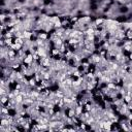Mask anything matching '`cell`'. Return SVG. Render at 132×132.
I'll return each mask as SVG.
<instances>
[{"mask_svg": "<svg viewBox=\"0 0 132 132\" xmlns=\"http://www.w3.org/2000/svg\"><path fill=\"white\" fill-rule=\"evenodd\" d=\"M113 20H114L118 24H125V23H128V22H129L127 14H120V13H119L118 15H116V16L113 18Z\"/></svg>", "mask_w": 132, "mask_h": 132, "instance_id": "1", "label": "cell"}, {"mask_svg": "<svg viewBox=\"0 0 132 132\" xmlns=\"http://www.w3.org/2000/svg\"><path fill=\"white\" fill-rule=\"evenodd\" d=\"M129 11H130V7H129V5L126 4V3H124V4H122L121 6L118 7V12H119L120 14H127Z\"/></svg>", "mask_w": 132, "mask_h": 132, "instance_id": "2", "label": "cell"}]
</instances>
